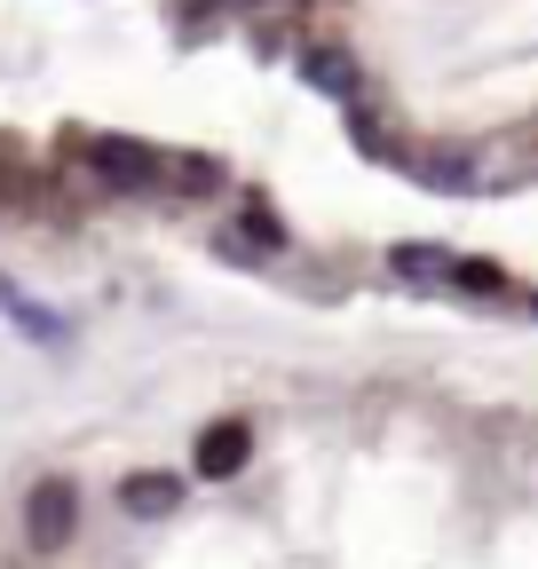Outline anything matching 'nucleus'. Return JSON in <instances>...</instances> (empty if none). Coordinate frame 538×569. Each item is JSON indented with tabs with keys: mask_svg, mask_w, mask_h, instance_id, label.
<instances>
[{
	"mask_svg": "<svg viewBox=\"0 0 538 569\" xmlns=\"http://www.w3.org/2000/svg\"><path fill=\"white\" fill-rule=\"evenodd\" d=\"M190 467H198V482H238L253 467V419H207Z\"/></svg>",
	"mask_w": 538,
	"mask_h": 569,
	"instance_id": "3",
	"label": "nucleus"
},
{
	"mask_svg": "<svg viewBox=\"0 0 538 569\" xmlns=\"http://www.w3.org/2000/svg\"><path fill=\"white\" fill-rule=\"evenodd\" d=\"M238 246H253V253H286V213H269V206H246L238 222L222 230V253H238Z\"/></svg>",
	"mask_w": 538,
	"mask_h": 569,
	"instance_id": "6",
	"label": "nucleus"
},
{
	"mask_svg": "<svg viewBox=\"0 0 538 569\" xmlns=\"http://www.w3.org/2000/svg\"><path fill=\"white\" fill-rule=\"evenodd\" d=\"M88 530V507H80V482H63V475H40L24 490V553L32 561H63L80 546Z\"/></svg>",
	"mask_w": 538,
	"mask_h": 569,
	"instance_id": "1",
	"label": "nucleus"
},
{
	"mask_svg": "<svg viewBox=\"0 0 538 569\" xmlns=\"http://www.w3.org/2000/svg\"><path fill=\"white\" fill-rule=\"evenodd\" d=\"M444 284H451V293H484V301H515L507 269H499V261H467V253L451 261V277H444Z\"/></svg>",
	"mask_w": 538,
	"mask_h": 569,
	"instance_id": "7",
	"label": "nucleus"
},
{
	"mask_svg": "<svg viewBox=\"0 0 538 569\" xmlns=\"http://www.w3.org/2000/svg\"><path fill=\"white\" fill-rule=\"evenodd\" d=\"M72 151H80V167H88L103 190H119V198H151V190L167 182V151H151V142H134V134H80Z\"/></svg>",
	"mask_w": 538,
	"mask_h": 569,
	"instance_id": "2",
	"label": "nucleus"
},
{
	"mask_svg": "<svg viewBox=\"0 0 538 569\" xmlns=\"http://www.w3.org/2000/svg\"><path fill=\"white\" fill-rule=\"evenodd\" d=\"M301 71H309V88H317V96H332V103H349V111H357L365 80H357V63H349V56H332V48H309V56H301Z\"/></svg>",
	"mask_w": 538,
	"mask_h": 569,
	"instance_id": "5",
	"label": "nucleus"
},
{
	"mask_svg": "<svg viewBox=\"0 0 538 569\" xmlns=\"http://www.w3.org/2000/svg\"><path fill=\"white\" fill-rule=\"evenodd\" d=\"M388 261H396V277H436V284H444L459 253H444V246H396Z\"/></svg>",
	"mask_w": 538,
	"mask_h": 569,
	"instance_id": "9",
	"label": "nucleus"
},
{
	"mask_svg": "<svg viewBox=\"0 0 538 569\" xmlns=\"http://www.w3.org/2000/svg\"><path fill=\"white\" fill-rule=\"evenodd\" d=\"M522 309H530V317H538V293H522Z\"/></svg>",
	"mask_w": 538,
	"mask_h": 569,
	"instance_id": "10",
	"label": "nucleus"
},
{
	"mask_svg": "<svg viewBox=\"0 0 538 569\" xmlns=\"http://www.w3.org/2000/svg\"><path fill=\"white\" fill-rule=\"evenodd\" d=\"M412 174L428 190H476V151H428V159H412Z\"/></svg>",
	"mask_w": 538,
	"mask_h": 569,
	"instance_id": "8",
	"label": "nucleus"
},
{
	"mask_svg": "<svg viewBox=\"0 0 538 569\" xmlns=\"http://www.w3.org/2000/svg\"><path fill=\"white\" fill-rule=\"evenodd\" d=\"M119 507H127L134 522L175 515V507H182V475H167V467H134V475L119 482Z\"/></svg>",
	"mask_w": 538,
	"mask_h": 569,
	"instance_id": "4",
	"label": "nucleus"
}]
</instances>
